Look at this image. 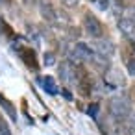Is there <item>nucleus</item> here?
<instances>
[{
  "label": "nucleus",
  "instance_id": "nucleus-1",
  "mask_svg": "<svg viewBox=\"0 0 135 135\" xmlns=\"http://www.w3.org/2000/svg\"><path fill=\"white\" fill-rule=\"evenodd\" d=\"M109 113L117 120H126L131 115V102L126 96H113L109 100Z\"/></svg>",
  "mask_w": 135,
  "mask_h": 135
},
{
  "label": "nucleus",
  "instance_id": "nucleus-2",
  "mask_svg": "<svg viewBox=\"0 0 135 135\" xmlns=\"http://www.w3.org/2000/svg\"><path fill=\"white\" fill-rule=\"evenodd\" d=\"M83 28H85V32H87L91 37H94V39H100V37H102V33H104V28H102L100 21H98L94 15H91V13H87V15H85Z\"/></svg>",
  "mask_w": 135,
  "mask_h": 135
},
{
  "label": "nucleus",
  "instance_id": "nucleus-3",
  "mask_svg": "<svg viewBox=\"0 0 135 135\" xmlns=\"http://www.w3.org/2000/svg\"><path fill=\"white\" fill-rule=\"evenodd\" d=\"M72 59H76V61H85V59H93V56H94V50H91V46L87 45V43H76L74 45V48H72Z\"/></svg>",
  "mask_w": 135,
  "mask_h": 135
},
{
  "label": "nucleus",
  "instance_id": "nucleus-4",
  "mask_svg": "<svg viewBox=\"0 0 135 135\" xmlns=\"http://www.w3.org/2000/svg\"><path fill=\"white\" fill-rule=\"evenodd\" d=\"M93 48H94L96 54L104 56L105 59L111 57V56L115 54V45H113L109 39H96V41L93 43Z\"/></svg>",
  "mask_w": 135,
  "mask_h": 135
},
{
  "label": "nucleus",
  "instance_id": "nucleus-5",
  "mask_svg": "<svg viewBox=\"0 0 135 135\" xmlns=\"http://www.w3.org/2000/svg\"><path fill=\"white\" fill-rule=\"evenodd\" d=\"M39 13L45 21L48 22H56V15H57V9L52 6L50 0H39Z\"/></svg>",
  "mask_w": 135,
  "mask_h": 135
},
{
  "label": "nucleus",
  "instance_id": "nucleus-6",
  "mask_svg": "<svg viewBox=\"0 0 135 135\" xmlns=\"http://www.w3.org/2000/svg\"><path fill=\"white\" fill-rule=\"evenodd\" d=\"M59 78H61L67 85L76 83V72H74V69H72L70 63H61V65H59Z\"/></svg>",
  "mask_w": 135,
  "mask_h": 135
},
{
  "label": "nucleus",
  "instance_id": "nucleus-7",
  "mask_svg": "<svg viewBox=\"0 0 135 135\" xmlns=\"http://www.w3.org/2000/svg\"><path fill=\"white\" fill-rule=\"evenodd\" d=\"M39 85L43 87V91H46V94L56 96V94L59 93V89H57V85H56V80H54L52 76H43V78H39Z\"/></svg>",
  "mask_w": 135,
  "mask_h": 135
},
{
  "label": "nucleus",
  "instance_id": "nucleus-8",
  "mask_svg": "<svg viewBox=\"0 0 135 135\" xmlns=\"http://www.w3.org/2000/svg\"><path fill=\"white\" fill-rule=\"evenodd\" d=\"M118 30L124 35H128V37H135V22L129 21V19H126V17H122L118 21Z\"/></svg>",
  "mask_w": 135,
  "mask_h": 135
},
{
  "label": "nucleus",
  "instance_id": "nucleus-9",
  "mask_svg": "<svg viewBox=\"0 0 135 135\" xmlns=\"http://www.w3.org/2000/svg\"><path fill=\"white\" fill-rule=\"evenodd\" d=\"M126 128H128V133H129V135H135V113H131V115L128 117Z\"/></svg>",
  "mask_w": 135,
  "mask_h": 135
},
{
  "label": "nucleus",
  "instance_id": "nucleus-10",
  "mask_svg": "<svg viewBox=\"0 0 135 135\" xmlns=\"http://www.w3.org/2000/svg\"><path fill=\"white\" fill-rule=\"evenodd\" d=\"M45 63H46L48 67L56 65V56H54L52 52H46V54H45Z\"/></svg>",
  "mask_w": 135,
  "mask_h": 135
},
{
  "label": "nucleus",
  "instance_id": "nucleus-11",
  "mask_svg": "<svg viewBox=\"0 0 135 135\" xmlns=\"http://www.w3.org/2000/svg\"><path fill=\"white\" fill-rule=\"evenodd\" d=\"M0 135H11V129H9V126H8L4 120H0Z\"/></svg>",
  "mask_w": 135,
  "mask_h": 135
},
{
  "label": "nucleus",
  "instance_id": "nucleus-12",
  "mask_svg": "<svg viewBox=\"0 0 135 135\" xmlns=\"http://www.w3.org/2000/svg\"><path fill=\"white\" fill-rule=\"evenodd\" d=\"M126 19H129V21L135 22V6H131V8L126 9Z\"/></svg>",
  "mask_w": 135,
  "mask_h": 135
},
{
  "label": "nucleus",
  "instance_id": "nucleus-13",
  "mask_svg": "<svg viewBox=\"0 0 135 135\" xmlns=\"http://www.w3.org/2000/svg\"><path fill=\"white\" fill-rule=\"evenodd\" d=\"M61 4L67 6V8H76L80 4V0H61Z\"/></svg>",
  "mask_w": 135,
  "mask_h": 135
},
{
  "label": "nucleus",
  "instance_id": "nucleus-14",
  "mask_svg": "<svg viewBox=\"0 0 135 135\" xmlns=\"http://www.w3.org/2000/svg\"><path fill=\"white\" fill-rule=\"evenodd\" d=\"M96 4H98V8H100V9H104V11H105V9L109 8V0H96Z\"/></svg>",
  "mask_w": 135,
  "mask_h": 135
},
{
  "label": "nucleus",
  "instance_id": "nucleus-15",
  "mask_svg": "<svg viewBox=\"0 0 135 135\" xmlns=\"http://www.w3.org/2000/svg\"><path fill=\"white\" fill-rule=\"evenodd\" d=\"M128 70H129L131 76H135V59H129L128 61Z\"/></svg>",
  "mask_w": 135,
  "mask_h": 135
},
{
  "label": "nucleus",
  "instance_id": "nucleus-16",
  "mask_svg": "<svg viewBox=\"0 0 135 135\" xmlns=\"http://www.w3.org/2000/svg\"><path fill=\"white\" fill-rule=\"evenodd\" d=\"M96 109H98L96 105H93V107H89V115H93V117H94V115H96Z\"/></svg>",
  "mask_w": 135,
  "mask_h": 135
},
{
  "label": "nucleus",
  "instance_id": "nucleus-17",
  "mask_svg": "<svg viewBox=\"0 0 135 135\" xmlns=\"http://www.w3.org/2000/svg\"><path fill=\"white\" fill-rule=\"evenodd\" d=\"M22 2H24V6H32V4L35 2V0H22Z\"/></svg>",
  "mask_w": 135,
  "mask_h": 135
},
{
  "label": "nucleus",
  "instance_id": "nucleus-18",
  "mask_svg": "<svg viewBox=\"0 0 135 135\" xmlns=\"http://www.w3.org/2000/svg\"><path fill=\"white\" fill-rule=\"evenodd\" d=\"M8 6V0H0V8H6Z\"/></svg>",
  "mask_w": 135,
  "mask_h": 135
}]
</instances>
